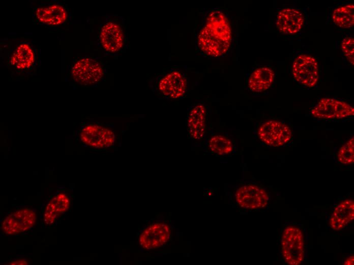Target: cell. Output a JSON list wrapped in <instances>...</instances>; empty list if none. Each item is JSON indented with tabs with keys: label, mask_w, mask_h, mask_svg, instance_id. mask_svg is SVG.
<instances>
[{
	"label": "cell",
	"mask_w": 354,
	"mask_h": 265,
	"mask_svg": "<svg viewBox=\"0 0 354 265\" xmlns=\"http://www.w3.org/2000/svg\"><path fill=\"white\" fill-rule=\"evenodd\" d=\"M125 42L123 19L116 15H107L100 25L98 44L104 54L118 55L123 50Z\"/></svg>",
	"instance_id": "obj_4"
},
{
	"label": "cell",
	"mask_w": 354,
	"mask_h": 265,
	"mask_svg": "<svg viewBox=\"0 0 354 265\" xmlns=\"http://www.w3.org/2000/svg\"><path fill=\"white\" fill-rule=\"evenodd\" d=\"M292 75L300 84L312 88L315 86L318 80V66L314 58L302 54L294 60L292 67Z\"/></svg>",
	"instance_id": "obj_12"
},
{
	"label": "cell",
	"mask_w": 354,
	"mask_h": 265,
	"mask_svg": "<svg viewBox=\"0 0 354 265\" xmlns=\"http://www.w3.org/2000/svg\"><path fill=\"white\" fill-rule=\"evenodd\" d=\"M354 256L351 255L345 259L343 264L351 265L353 264Z\"/></svg>",
	"instance_id": "obj_25"
},
{
	"label": "cell",
	"mask_w": 354,
	"mask_h": 265,
	"mask_svg": "<svg viewBox=\"0 0 354 265\" xmlns=\"http://www.w3.org/2000/svg\"><path fill=\"white\" fill-rule=\"evenodd\" d=\"M281 252L284 261L289 265H299L305 258V241L302 231L298 227H286L281 238Z\"/></svg>",
	"instance_id": "obj_6"
},
{
	"label": "cell",
	"mask_w": 354,
	"mask_h": 265,
	"mask_svg": "<svg viewBox=\"0 0 354 265\" xmlns=\"http://www.w3.org/2000/svg\"><path fill=\"white\" fill-rule=\"evenodd\" d=\"M333 23L337 26L348 29L353 26L354 5L350 4L335 9L332 14Z\"/></svg>",
	"instance_id": "obj_20"
},
{
	"label": "cell",
	"mask_w": 354,
	"mask_h": 265,
	"mask_svg": "<svg viewBox=\"0 0 354 265\" xmlns=\"http://www.w3.org/2000/svg\"><path fill=\"white\" fill-rule=\"evenodd\" d=\"M304 23L303 14L293 8H283L278 13L276 25L283 34L294 35L302 29Z\"/></svg>",
	"instance_id": "obj_15"
},
{
	"label": "cell",
	"mask_w": 354,
	"mask_h": 265,
	"mask_svg": "<svg viewBox=\"0 0 354 265\" xmlns=\"http://www.w3.org/2000/svg\"><path fill=\"white\" fill-rule=\"evenodd\" d=\"M29 262L26 258H18L9 261L7 264L11 265H26L28 264Z\"/></svg>",
	"instance_id": "obj_24"
},
{
	"label": "cell",
	"mask_w": 354,
	"mask_h": 265,
	"mask_svg": "<svg viewBox=\"0 0 354 265\" xmlns=\"http://www.w3.org/2000/svg\"><path fill=\"white\" fill-rule=\"evenodd\" d=\"M206 109L202 103H197L189 110L187 119L186 126L190 137L195 140L202 139L206 127Z\"/></svg>",
	"instance_id": "obj_16"
},
{
	"label": "cell",
	"mask_w": 354,
	"mask_h": 265,
	"mask_svg": "<svg viewBox=\"0 0 354 265\" xmlns=\"http://www.w3.org/2000/svg\"><path fill=\"white\" fill-rule=\"evenodd\" d=\"M341 48L348 62L354 64V39L351 37H345L341 43Z\"/></svg>",
	"instance_id": "obj_23"
},
{
	"label": "cell",
	"mask_w": 354,
	"mask_h": 265,
	"mask_svg": "<svg viewBox=\"0 0 354 265\" xmlns=\"http://www.w3.org/2000/svg\"><path fill=\"white\" fill-rule=\"evenodd\" d=\"M80 139L84 145L96 149H105L113 145L116 136L111 128L97 123L84 126L80 132Z\"/></svg>",
	"instance_id": "obj_10"
},
{
	"label": "cell",
	"mask_w": 354,
	"mask_h": 265,
	"mask_svg": "<svg viewBox=\"0 0 354 265\" xmlns=\"http://www.w3.org/2000/svg\"><path fill=\"white\" fill-rule=\"evenodd\" d=\"M260 140L264 144L273 147L282 146L291 139L292 133L289 127L279 121L269 120L263 123L258 130Z\"/></svg>",
	"instance_id": "obj_13"
},
{
	"label": "cell",
	"mask_w": 354,
	"mask_h": 265,
	"mask_svg": "<svg viewBox=\"0 0 354 265\" xmlns=\"http://www.w3.org/2000/svg\"><path fill=\"white\" fill-rule=\"evenodd\" d=\"M338 161L342 164L350 165L354 162V137H351L340 148L337 154Z\"/></svg>",
	"instance_id": "obj_22"
},
{
	"label": "cell",
	"mask_w": 354,
	"mask_h": 265,
	"mask_svg": "<svg viewBox=\"0 0 354 265\" xmlns=\"http://www.w3.org/2000/svg\"><path fill=\"white\" fill-rule=\"evenodd\" d=\"M34 24L56 32L67 31L72 22V14L68 5L58 0L31 2Z\"/></svg>",
	"instance_id": "obj_3"
},
{
	"label": "cell",
	"mask_w": 354,
	"mask_h": 265,
	"mask_svg": "<svg viewBox=\"0 0 354 265\" xmlns=\"http://www.w3.org/2000/svg\"><path fill=\"white\" fill-rule=\"evenodd\" d=\"M170 236L169 226L164 222H157L142 231L139 238V244L144 249H155L164 245Z\"/></svg>",
	"instance_id": "obj_14"
},
{
	"label": "cell",
	"mask_w": 354,
	"mask_h": 265,
	"mask_svg": "<svg viewBox=\"0 0 354 265\" xmlns=\"http://www.w3.org/2000/svg\"><path fill=\"white\" fill-rule=\"evenodd\" d=\"M310 114L317 119H341L353 116L354 108L342 100L323 98L312 108Z\"/></svg>",
	"instance_id": "obj_9"
},
{
	"label": "cell",
	"mask_w": 354,
	"mask_h": 265,
	"mask_svg": "<svg viewBox=\"0 0 354 265\" xmlns=\"http://www.w3.org/2000/svg\"><path fill=\"white\" fill-rule=\"evenodd\" d=\"M155 84L154 88L157 94L167 99H176L182 97L188 88V82L186 75L175 69L159 75Z\"/></svg>",
	"instance_id": "obj_7"
},
{
	"label": "cell",
	"mask_w": 354,
	"mask_h": 265,
	"mask_svg": "<svg viewBox=\"0 0 354 265\" xmlns=\"http://www.w3.org/2000/svg\"><path fill=\"white\" fill-rule=\"evenodd\" d=\"M69 68L73 82L82 86L96 85L105 74L103 64L99 60L87 56L74 60Z\"/></svg>",
	"instance_id": "obj_5"
},
{
	"label": "cell",
	"mask_w": 354,
	"mask_h": 265,
	"mask_svg": "<svg viewBox=\"0 0 354 265\" xmlns=\"http://www.w3.org/2000/svg\"><path fill=\"white\" fill-rule=\"evenodd\" d=\"M354 219V202L346 199L338 203L334 209L329 220V225L334 230H342Z\"/></svg>",
	"instance_id": "obj_18"
},
{
	"label": "cell",
	"mask_w": 354,
	"mask_h": 265,
	"mask_svg": "<svg viewBox=\"0 0 354 265\" xmlns=\"http://www.w3.org/2000/svg\"><path fill=\"white\" fill-rule=\"evenodd\" d=\"M231 41V28L227 14L219 7L208 11L196 30L197 51L205 57H221L229 50Z\"/></svg>",
	"instance_id": "obj_1"
},
{
	"label": "cell",
	"mask_w": 354,
	"mask_h": 265,
	"mask_svg": "<svg viewBox=\"0 0 354 265\" xmlns=\"http://www.w3.org/2000/svg\"><path fill=\"white\" fill-rule=\"evenodd\" d=\"M37 213L31 208L23 207L11 212L2 221L1 229L7 235H14L32 228L37 222Z\"/></svg>",
	"instance_id": "obj_8"
},
{
	"label": "cell",
	"mask_w": 354,
	"mask_h": 265,
	"mask_svg": "<svg viewBox=\"0 0 354 265\" xmlns=\"http://www.w3.org/2000/svg\"><path fill=\"white\" fill-rule=\"evenodd\" d=\"M0 57L3 65L18 76L35 74L41 65L40 48L28 35L10 33L1 39Z\"/></svg>",
	"instance_id": "obj_2"
},
{
	"label": "cell",
	"mask_w": 354,
	"mask_h": 265,
	"mask_svg": "<svg viewBox=\"0 0 354 265\" xmlns=\"http://www.w3.org/2000/svg\"><path fill=\"white\" fill-rule=\"evenodd\" d=\"M209 147L212 152L219 155H227L233 150L231 141L219 135L211 137L209 142Z\"/></svg>",
	"instance_id": "obj_21"
},
{
	"label": "cell",
	"mask_w": 354,
	"mask_h": 265,
	"mask_svg": "<svg viewBox=\"0 0 354 265\" xmlns=\"http://www.w3.org/2000/svg\"><path fill=\"white\" fill-rule=\"evenodd\" d=\"M274 72L267 66H261L255 69L250 75L247 82L250 90L261 92L268 89L273 82Z\"/></svg>",
	"instance_id": "obj_19"
},
{
	"label": "cell",
	"mask_w": 354,
	"mask_h": 265,
	"mask_svg": "<svg viewBox=\"0 0 354 265\" xmlns=\"http://www.w3.org/2000/svg\"><path fill=\"white\" fill-rule=\"evenodd\" d=\"M71 200L68 195L61 192L53 196L47 203L43 212V222L46 226L53 224L70 208Z\"/></svg>",
	"instance_id": "obj_17"
},
{
	"label": "cell",
	"mask_w": 354,
	"mask_h": 265,
	"mask_svg": "<svg viewBox=\"0 0 354 265\" xmlns=\"http://www.w3.org/2000/svg\"><path fill=\"white\" fill-rule=\"evenodd\" d=\"M237 204L247 210H257L265 207L268 204L269 196L262 188L249 184L237 189L234 193Z\"/></svg>",
	"instance_id": "obj_11"
}]
</instances>
